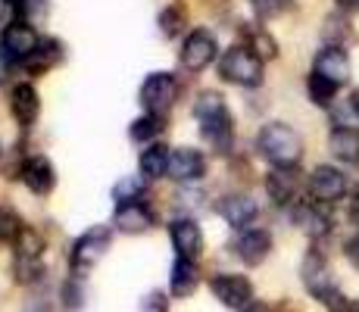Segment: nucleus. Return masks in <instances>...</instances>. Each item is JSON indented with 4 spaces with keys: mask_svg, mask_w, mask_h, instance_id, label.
Masks as SVG:
<instances>
[{
    "mask_svg": "<svg viewBox=\"0 0 359 312\" xmlns=\"http://www.w3.org/2000/svg\"><path fill=\"white\" fill-rule=\"evenodd\" d=\"M194 119L200 122V135L216 154H231L234 147V119L225 107V97L216 91H203L194 100Z\"/></svg>",
    "mask_w": 359,
    "mask_h": 312,
    "instance_id": "nucleus-1",
    "label": "nucleus"
},
{
    "mask_svg": "<svg viewBox=\"0 0 359 312\" xmlns=\"http://www.w3.org/2000/svg\"><path fill=\"white\" fill-rule=\"evenodd\" d=\"M257 150L269 159L272 165H297L303 156V141L300 135L285 122H269L257 135Z\"/></svg>",
    "mask_w": 359,
    "mask_h": 312,
    "instance_id": "nucleus-2",
    "label": "nucleus"
},
{
    "mask_svg": "<svg viewBox=\"0 0 359 312\" xmlns=\"http://www.w3.org/2000/svg\"><path fill=\"white\" fill-rule=\"evenodd\" d=\"M300 275H303V284H306L309 294H313L319 303H325L328 309L344 312L350 306V303L344 300V294L337 290L334 278H331L328 259L319 253V250H309V253H306V259H303V266H300Z\"/></svg>",
    "mask_w": 359,
    "mask_h": 312,
    "instance_id": "nucleus-3",
    "label": "nucleus"
},
{
    "mask_svg": "<svg viewBox=\"0 0 359 312\" xmlns=\"http://www.w3.org/2000/svg\"><path fill=\"white\" fill-rule=\"evenodd\" d=\"M219 75L231 85L259 88L262 85V60L253 53L250 44H234L219 60Z\"/></svg>",
    "mask_w": 359,
    "mask_h": 312,
    "instance_id": "nucleus-4",
    "label": "nucleus"
},
{
    "mask_svg": "<svg viewBox=\"0 0 359 312\" xmlns=\"http://www.w3.org/2000/svg\"><path fill=\"white\" fill-rule=\"evenodd\" d=\"M109 240H113V231H109L107 225H94V228H88L81 238H75L72 247H69V269H72V275L91 272L103 256H107Z\"/></svg>",
    "mask_w": 359,
    "mask_h": 312,
    "instance_id": "nucleus-5",
    "label": "nucleus"
},
{
    "mask_svg": "<svg viewBox=\"0 0 359 312\" xmlns=\"http://www.w3.org/2000/svg\"><path fill=\"white\" fill-rule=\"evenodd\" d=\"M13 250H16V281H38L41 272H44V238L25 225L19 231V238L13 240Z\"/></svg>",
    "mask_w": 359,
    "mask_h": 312,
    "instance_id": "nucleus-6",
    "label": "nucleus"
},
{
    "mask_svg": "<svg viewBox=\"0 0 359 312\" xmlns=\"http://www.w3.org/2000/svg\"><path fill=\"white\" fill-rule=\"evenodd\" d=\"M178 100V79L172 72H150L141 85V107L154 116H165Z\"/></svg>",
    "mask_w": 359,
    "mask_h": 312,
    "instance_id": "nucleus-7",
    "label": "nucleus"
},
{
    "mask_svg": "<svg viewBox=\"0 0 359 312\" xmlns=\"http://www.w3.org/2000/svg\"><path fill=\"white\" fill-rule=\"evenodd\" d=\"M210 290L222 306L229 309H244L253 303V284L244 275H234V272H219L210 278Z\"/></svg>",
    "mask_w": 359,
    "mask_h": 312,
    "instance_id": "nucleus-8",
    "label": "nucleus"
},
{
    "mask_svg": "<svg viewBox=\"0 0 359 312\" xmlns=\"http://www.w3.org/2000/svg\"><path fill=\"white\" fill-rule=\"evenodd\" d=\"M216 53H219L216 38L206 29H194L184 38L182 50H178V60H182V66L188 69V72H203V69L216 60Z\"/></svg>",
    "mask_w": 359,
    "mask_h": 312,
    "instance_id": "nucleus-9",
    "label": "nucleus"
},
{
    "mask_svg": "<svg viewBox=\"0 0 359 312\" xmlns=\"http://www.w3.org/2000/svg\"><path fill=\"white\" fill-rule=\"evenodd\" d=\"M38 44H41L38 32H34L29 22H22V19H13V22L4 25V32H0V47H4V53L13 62H25L38 50Z\"/></svg>",
    "mask_w": 359,
    "mask_h": 312,
    "instance_id": "nucleus-10",
    "label": "nucleus"
},
{
    "mask_svg": "<svg viewBox=\"0 0 359 312\" xmlns=\"http://www.w3.org/2000/svg\"><path fill=\"white\" fill-rule=\"evenodd\" d=\"M169 238H172V247H175L178 259H191L197 262L203 256V231L194 219H175L169 222Z\"/></svg>",
    "mask_w": 359,
    "mask_h": 312,
    "instance_id": "nucleus-11",
    "label": "nucleus"
},
{
    "mask_svg": "<svg viewBox=\"0 0 359 312\" xmlns=\"http://www.w3.org/2000/svg\"><path fill=\"white\" fill-rule=\"evenodd\" d=\"M309 194L316 203H334L347 194V175L334 165H316L309 175Z\"/></svg>",
    "mask_w": 359,
    "mask_h": 312,
    "instance_id": "nucleus-12",
    "label": "nucleus"
},
{
    "mask_svg": "<svg viewBox=\"0 0 359 312\" xmlns=\"http://www.w3.org/2000/svg\"><path fill=\"white\" fill-rule=\"evenodd\" d=\"M19 178H22V184L29 187L32 194H38V197H44V194H50L53 187H57V169H53V163L44 154H34L29 159H22Z\"/></svg>",
    "mask_w": 359,
    "mask_h": 312,
    "instance_id": "nucleus-13",
    "label": "nucleus"
},
{
    "mask_svg": "<svg viewBox=\"0 0 359 312\" xmlns=\"http://www.w3.org/2000/svg\"><path fill=\"white\" fill-rule=\"evenodd\" d=\"M266 194L275 206H291L300 194V172L297 165H272V172L266 175Z\"/></svg>",
    "mask_w": 359,
    "mask_h": 312,
    "instance_id": "nucleus-14",
    "label": "nucleus"
},
{
    "mask_svg": "<svg viewBox=\"0 0 359 312\" xmlns=\"http://www.w3.org/2000/svg\"><path fill=\"white\" fill-rule=\"evenodd\" d=\"M203 175H206V156L200 154V150H194V147H178V150H172L169 175H165V178L188 184V182H200Z\"/></svg>",
    "mask_w": 359,
    "mask_h": 312,
    "instance_id": "nucleus-15",
    "label": "nucleus"
},
{
    "mask_svg": "<svg viewBox=\"0 0 359 312\" xmlns=\"http://www.w3.org/2000/svg\"><path fill=\"white\" fill-rule=\"evenodd\" d=\"M154 210H150L144 200H135V203H119L113 212V228H119L122 234H144L154 228Z\"/></svg>",
    "mask_w": 359,
    "mask_h": 312,
    "instance_id": "nucleus-16",
    "label": "nucleus"
},
{
    "mask_svg": "<svg viewBox=\"0 0 359 312\" xmlns=\"http://www.w3.org/2000/svg\"><path fill=\"white\" fill-rule=\"evenodd\" d=\"M234 250H238V259L244 266H259L272 253V234L262 231V228H244L234 240Z\"/></svg>",
    "mask_w": 359,
    "mask_h": 312,
    "instance_id": "nucleus-17",
    "label": "nucleus"
},
{
    "mask_svg": "<svg viewBox=\"0 0 359 312\" xmlns=\"http://www.w3.org/2000/svg\"><path fill=\"white\" fill-rule=\"evenodd\" d=\"M10 113H13V119L22 125V128H32V125L38 122V116H41V94L34 91V85H29V81H19V85L13 88Z\"/></svg>",
    "mask_w": 359,
    "mask_h": 312,
    "instance_id": "nucleus-18",
    "label": "nucleus"
},
{
    "mask_svg": "<svg viewBox=\"0 0 359 312\" xmlns=\"http://www.w3.org/2000/svg\"><path fill=\"white\" fill-rule=\"evenodd\" d=\"M219 216L229 222L231 228H238V231H244V225H250L253 219H257L259 206L253 197H247V194H229V197L219 200Z\"/></svg>",
    "mask_w": 359,
    "mask_h": 312,
    "instance_id": "nucleus-19",
    "label": "nucleus"
},
{
    "mask_svg": "<svg viewBox=\"0 0 359 312\" xmlns=\"http://www.w3.org/2000/svg\"><path fill=\"white\" fill-rule=\"evenodd\" d=\"M294 222L309 234V238H325L331 231V216L325 212V203H316V200H306V203L294 206Z\"/></svg>",
    "mask_w": 359,
    "mask_h": 312,
    "instance_id": "nucleus-20",
    "label": "nucleus"
},
{
    "mask_svg": "<svg viewBox=\"0 0 359 312\" xmlns=\"http://www.w3.org/2000/svg\"><path fill=\"white\" fill-rule=\"evenodd\" d=\"M313 72L325 75L328 81L341 85V81H347V79H350V57H347V53H344L337 44H331V47H325V50H319Z\"/></svg>",
    "mask_w": 359,
    "mask_h": 312,
    "instance_id": "nucleus-21",
    "label": "nucleus"
},
{
    "mask_svg": "<svg viewBox=\"0 0 359 312\" xmlns=\"http://www.w3.org/2000/svg\"><path fill=\"white\" fill-rule=\"evenodd\" d=\"M197 284H200L197 262L178 259V256H175V262H172V272H169V294L182 300V297H191V294H194Z\"/></svg>",
    "mask_w": 359,
    "mask_h": 312,
    "instance_id": "nucleus-22",
    "label": "nucleus"
},
{
    "mask_svg": "<svg viewBox=\"0 0 359 312\" xmlns=\"http://www.w3.org/2000/svg\"><path fill=\"white\" fill-rule=\"evenodd\" d=\"M169 159H172V150L165 144H150V147L141 150V159H137V169L147 182H156V178H165L169 175Z\"/></svg>",
    "mask_w": 359,
    "mask_h": 312,
    "instance_id": "nucleus-23",
    "label": "nucleus"
},
{
    "mask_svg": "<svg viewBox=\"0 0 359 312\" xmlns=\"http://www.w3.org/2000/svg\"><path fill=\"white\" fill-rule=\"evenodd\" d=\"M60 60H63V44H60L57 38H41L38 50H34L22 66H25V72H32V75H44L47 69H53Z\"/></svg>",
    "mask_w": 359,
    "mask_h": 312,
    "instance_id": "nucleus-24",
    "label": "nucleus"
},
{
    "mask_svg": "<svg viewBox=\"0 0 359 312\" xmlns=\"http://www.w3.org/2000/svg\"><path fill=\"white\" fill-rule=\"evenodd\" d=\"M188 6L182 4V0H172L169 6H163V13H160V19H156V25H160V34L163 38H178L184 29H188Z\"/></svg>",
    "mask_w": 359,
    "mask_h": 312,
    "instance_id": "nucleus-25",
    "label": "nucleus"
},
{
    "mask_svg": "<svg viewBox=\"0 0 359 312\" xmlns=\"http://www.w3.org/2000/svg\"><path fill=\"white\" fill-rule=\"evenodd\" d=\"M165 128V116H154V113H144L141 119H135L128 125V137L135 144H144V147H150V144H156V137L163 135Z\"/></svg>",
    "mask_w": 359,
    "mask_h": 312,
    "instance_id": "nucleus-26",
    "label": "nucleus"
},
{
    "mask_svg": "<svg viewBox=\"0 0 359 312\" xmlns=\"http://www.w3.org/2000/svg\"><path fill=\"white\" fill-rule=\"evenodd\" d=\"M328 150L337 159H344V163H359V128H353V131L334 128L328 137Z\"/></svg>",
    "mask_w": 359,
    "mask_h": 312,
    "instance_id": "nucleus-27",
    "label": "nucleus"
},
{
    "mask_svg": "<svg viewBox=\"0 0 359 312\" xmlns=\"http://www.w3.org/2000/svg\"><path fill=\"white\" fill-rule=\"evenodd\" d=\"M144 191H147V178L144 175H126L119 178V184L113 187V200L119 203H135V200H144Z\"/></svg>",
    "mask_w": 359,
    "mask_h": 312,
    "instance_id": "nucleus-28",
    "label": "nucleus"
},
{
    "mask_svg": "<svg viewBox=\"0 0 359 312\" xmlns=\"http://www.w3.org/2000/svg\"><path fill=\"white\" fill-rule=\"evenodd\" d=\"M328 109H331V122H334V128H344V131L359 128V107H356L353 97L331 103Z\"/></svg>",
    "mask_w": 359,
    "mask_h": 312,
    "instance_id": "nucleus-29",
    "label": "nucleus"
},
{
    "mask_svg": "<svg viewBox=\"0 0 359 312\" xmlns=\"http://www.w3.org/2000/svg\"><path fill=\"white\" fill-rule=\"evenodd\" d=\"M306 91H309V100H313L316 107H331V103H334V94H337V85L328 81L325 75L313 72L306 79Z\"/></svg>",
    "mask_w": 359,
    "mask_h": 312,
    "instance_id": "nucleus-30",
    "label": "nucleus"
},
{
    "mask_svg": "<svg viewBox=\"0 0 359 312\" xmlns=\"http://www.w3.org/2000/svg\"><path fill=\"white\" fill-rule=\"evenodd\" d=\"M60 300H63L66 309H81L85 306V281H81V275H69V278L63 281Z\"/></svg>",
    "mask_w": 359,
    "mask_h": 312,
    "instance_id": "nucleus-31",
    "label": "nucleus"
},
{
    "mask_svg": "<svg viewBox=\"0 0 359 312\" xmlns=\"http://www.w3.org/2000/svg\"><path fill=\"white\" fill-rule=\"evenodd\" d=\"M250 6L259 19H278L291 10L294 0H250Z\"/></svg>",
    "mask_w": 359,
    "mask_h": 312,
    "instance_id": "nucleus-32",
    "label": "nucleus"
},
{
    "mask_svg": "<svg viewBox=\"0 0 359 312\" xmlns=\"http://www.w3.org/2000/svg\"><path fill=\"white\" fill-rule=\"evenodd\" d=\"M22 219L16 216L13 210H6V206H0V240H16L19 238V231H22Z\"/></svg>",
    "mask_w": 359,
    "mask_h": 312,
    "instance_id": "nucleus-33",
    "label": "nucleus"
},
{
    "mask_svg": "<svg viewBox=\"0 0 359 312\" xmlns=\"http://www.w3.org/2000/svg\"><path fill=\"white\" fill-rule=\"evenodd\" d=\"M250 47H253V53H257L259 60L278 57V44H275V38L272 34H266V32H253L250 34Z\"/></svg>",
    "mask_w": 359,
    "mask_h": 312,
    "instance_id": "nucleus-34",
    "label": "nucleus"
},
{
    "mask_svg": "<svg viewBox=\"0 0 359 312\" xmlns=\"http://www.w3.org/2000/svg\"><path fill=\"white\" fill-rule=\"evenodd\" d=\"M141 312H169V300H165L163 290H154V294L144 297Z\"/></svg>",
    "mask_w": 359,
    "mask_h": 312,
    "instance_id": "nucleus-35",
    "label": "nucleus"
},
{
    "mask_svg": "<svg viewBox=\"0 0 359 312\" xmlns=\"http://www.w3.org/2000/svg\"><path fill=\"white\" fill-rule=\"evenodd\" d=\"M10 69H13V60L4 53V47H0V85H4L6 79H10Z\"/></svg>",
    "mask_w": 359,
    "mask_h": 312,
    "instance_id": "nucleus-36",
    "label": "nucleus"
},
{
    "mask_svg": "<svg viewBox=\"0 0 359 312\" xmlns=\"http://www.w3.org/2000/svg\"><path fill=\"white\" fill-rule=\"evenodd\" d=\"M241 312H272V309H269V303H262V300H253L250 306H244Z\"/></svg>",
    "mask_w": 359,
    "mask_h": 312,
    "instance_id": "nucleus-37",
    "label": "nucleus"
},
{
    "mask_svg": "<svg viewBox=\"0 0 359 312\" xmlns=\"http://www.w3.org/2000/svg\"><path fill=\"white\" fill-rule=\"evenodd\" d=\"M337 6L344 13H359V0H337Z\"/></svg>",
    "mask_w": 359,
    "mask_h": 312,
    "instance_id": "nucleus-38",
    "label": "nucleus"
},
{
    "mask_svg": "<svg viewBox=\"0 0 359 312\" xmlns=\"http://www.w3.org/2000/svg\"><path fill=\"white\" fill-rule=\"evenodd\" d=\"M350 222H353V225H359V194L353 200H350Z\"/></svg>",
    "mask_w": 359,
    "mask_h": 312,
    "instance_id": "nucleus-39",
    "label": "nucleus"
},
{
    "mask_svg": "<svg viewBox=\"0 0 359 312\" xmlns=\"http://www.w3.org/2000/svg\"><path fill=\"white\" fill-rule=\"evenodd\" d=\"M6 4H10V0H0V19H4V13H6Z\"/></svg>",
    "mask_w": 359,
    "mask_h": 312,
    "instance_id": "nucleus-40",
    "label": "nucleus"
},
{
    "mask_svg": "<svg viewBox=\"0 0 359 312\" xmlns=\"http://www.w3.org/2000/svg\"><path fill=\"white\" fill-rule=\"evenodd\" d=\"M353 100H356V107H359V91H356V94H353Z\"/></svg>",
    "mask_w": 359,
    "mask_h": 312,
    "instance_id": "nucleus-41",
    "label": "nucleus"
}]
</instances>
